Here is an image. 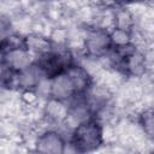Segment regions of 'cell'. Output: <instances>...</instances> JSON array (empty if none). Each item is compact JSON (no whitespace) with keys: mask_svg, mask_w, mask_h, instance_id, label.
Listing matches in <instances>:
<instances>
[{"mask_svg":"<svg viewBox=\"0 0 154 154\" xmlns=\"http://www.w3.org/2000/svg\"><path fill=\"white\" fill-rule=\"evenodd\" d=\"M35 55L28 48H17L1 53V65L16 72L29 67L35 61Z\"/></svg>","mask_w":154,"mask_h":154,"instance_id":"52a82bcc","label":"cell"},{"mask_svg":"<svg viewBox=\"0 0 154 154\" xmlns=\"http://www.w3.org/2000/svg\"><path fill=\"white\" fill-rule=\"evenodd\" d=\"M137 125L143 137L154 143V105L140 109L137 113Z\"/></svg>","mask_w":154,"mask_h":154,"instance_id":"ba28073f","label":"cell"},{"mask_svg":"<svg viewBox=\"0 0 154 154\" xmlns=\"http://www.w3.org/2000/svg\"><path fill=\"white\" fill-rule=\"evenodd\" d=\"M75 63L72 51L67 46H53L51 49L35 58V64L41 75L48 81L65 72Z\"/></svg>","mask_w":154,"mask_h":154,"instance_id":"7a4b0ae2","label":"cell"},{"mask_svg":"<svg viewBox=\"0 0 154 154\" xmlns=\"http://www.w3.org/2000/svg\"><path fill=\"white\" fill-rule=\"evenodd\" d=\"M106 142V132L103 123L91 117L71 129L69 136V146L77 153H90L99 150Z\"/></svg>","mask_w":154,"mask_h":154,"instance_id":"6da1fadb","label":"cell"},{"mask_svg":"<svg viewBox=\"0 0 154 154\" xmlns=\"http://www.w3.org/2000/svg\"><path fill=\"white\" fill-rule=\"evenodd\" d=\"M81 49L89 59L99 60L102 58H107L113 49L109 29L100 25L87 24L82 30Z\"/></svg>","mask_w":154,"mask_h":154,"instance_id":"3957f363","label":"cell"},{"mask_svg":"<svg viewBox=\"0 0 154 154\" xmlns=\"http://www.w3.org/2000/svg\"><path fill=\"white\" fill-rule=\"evenodd\" d=\"M67 141L63 132H60L54 126H48L38 131L35 136L32 146L34 150L46 154H61L65 153Z\"/></svg>","mask_w":154,"mask_h":154,"instance_id":"277c9868","label":"cell"},{"mask_svg":"<svg viewBox=\"0 0 154 154\" xmlns=\"http://www.w3.org/2000/svg\"><path fill=\"white\" fill-rule=\"evenodd\" d=\"M69 116V102L48 96L41 106V119L49 126L64 125Z\"/></svg>","mask_w":154,"mask_h":154,"instance_id":"5b68a950","label":"cell"},{"mask_svg":"<svg viewBox=\"0 0 154 154\" xmlns=\"http://www.w3.org/2000/svg\"><path fill=\"white\" fill-rule=\"evenodd\" d=\"M77 95L79 93L67 70L48 81V96L69 102Z\"/></svg>","mask_w":154,"mask_h":154,"instance_id":"8992f818","label":"cell"}]
</instances>
